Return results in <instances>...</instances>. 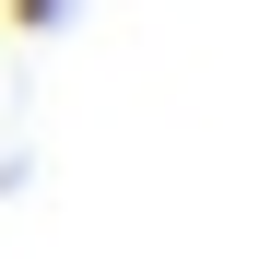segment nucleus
I'll use <instances>...</instances> for the list:
<instances>
[{
  "mask_svg": "<svg viewBox=\"0 0 259 259\" xmlns=\"http://www.w3.org/2000/svg\"><path fill=\"white\" fill-rule=\"evenodd\" d=\"M71 12H82V0H0V24H12V35H59Z\"/></svg>",
  "mask_w": 259,
  "mask_h": 259,
  "instance_id": "nucleus-1",
  "label": "nucleus"
}]
</instances>
